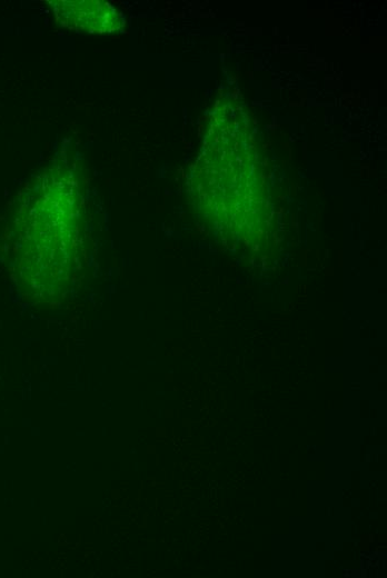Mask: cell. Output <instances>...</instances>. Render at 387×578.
Returning <instances> with one entry per match:
<instances>
[{
	"label": "cell",
	"instance_id": "6da1fadb",
	"mask_svg": "<svg viewBox=\"0 0 387 578\" xmlns=\"http://www.w3.org/2000/svg\"><path fill=\"white\" fill-rule=\"evenodd\" d=\"M53 9L61 26L87 32H112L123 24L115 7L105 1H54Z\"/></svg>",
	"mask_w": 387,
	"mask_h": 578
}]
</instances>
